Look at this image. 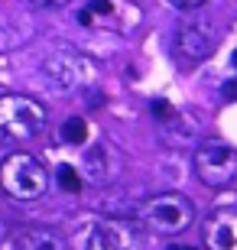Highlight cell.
Here are the masks:
<instances>
[{"label": "cell", "mask_w": 237, "mask_h": 250, "mask_svg": "<svg viewBox=\"0 0 237 250\" xmlns=\"http://www.w3.org/2000/svg\"><path fill=\"white\" fill-rule=\"evenodd\" d=\"M46 107L29 94H0V146H23L46 130Z\"/></svg>", "instance_id": "cell-1"}, {"label": "cell", "mask_w": 237, "mask_h": 250, "mask_svg": "<svg viewBox=\"0 0 237 250\" xmlns=\"http://www.w3.org/2000/svg\"><path fill=\"white\" fill-rule=\"evenodd\" d=\"M137 221L153 234L175 237L195 221V205L182 192H159V195H150L137 208Z\"/></svg>", "instance_id": "cell-2"}, {"label": "cell", "mask_w": 237, "mask_h": 250, "mask_svg": "<svg viewBox=\"0 0 237 250\" xmlns=\"http://www.w3.org/2000/svg\"><path fill=\"white\" fill-rule=\"evenodd\" d=\"M0 188L17 202H36L49 188V169L33 153H10L0 163Z\"/></svg>", "instance_id": "cell-3"}, {"label": "cell", "mask_w": 237, "mask_h": 250, "mask_svg": "<svg viewBox=\"0 0 237 250\" xmlns=\"http://www.w3.org/2000/svg\"><path fill=\"white\" fill-rule=\"evenodd\" d=\"M215 49H218V26H215V20L198 13V10H189V17L179 23V33H175V56L182 59L185 65H195V62L211 59Z\"/></svg>", "instance_id": "cell-4"}, {"label": "cell", "mask_w": 237, "mask_h": 250, "mask_svg": "<svg viewBox=\"0 0 237 250\" xmlns=\"http://www.w3.org/2000/svg\"><path fill=\"white\" fill-rule=\"evenodd\" d=\"M195 176L208 188H224L237 179V149L221 140H205L195 149Z\"/></svg>", "instance_id": "cell-5"}, {"label": "cell", "mask_w": 237, "mask_h": 250, "mask_svg": "<svg viewBox=\"0 0 237 250\" xmlns=\"http://www.w3.org/2000/svg\"><path fill=\"white\" fill-rule=\"evenodd\" d=\"M140 221L127 218H104L91 228L85 250H140Z\"/></svg>", "instance_id": "cell-6"}, {"label": "cell", "mask_w": 237, "mask_h": 250, "mask_svg": "<svg viewBox=\"0 0 237 250\" xmlns=\"http://www.w3.org/2000/svg\"><path fill=\"white\" fill-rule=\"evenodd\" d=\"M46 75L59 88H75V84H85L91 78V65L85 62L78 52L62 49V52H55V56L46 59Z\"/></svg>", "instance_id": "cell-7"}, {"label": "cell", "mask_w": 237, "mask_h": 250, "mask_svg": "<svg viewBox=\"0 0 237 250\" xmlns=\"http://www.w3.org/2000/svg\"><path fill=\"white\" fill-rule=\"evenodd\" d=\"M205 247L208 250H237V211L221 208L205 221Z\"/></svg>", "instance_id": "cell-8"}, {"label": "cell", "mask_w": 237, "mask_h": 250, "mask_svg": "<svg viewBox=\"0 0 237 250\" xmlns=\"http://www.w3.org/2000/svg\"><path fill=\"white\" fill-rule=\"evenodd\" d=\"M3 250H65V241L52 228H36V224H26V228H17V231L7 237Z\"/></svg>", "instance_id": "cell-9"}, {"label": "cell", "mask_w": 237, "mask_h": 250, "mask_svg": "<svg viewBox=\"0 0 237 250\" xmlns=\"http://www.w3.org/2000/svg\"><path fill=\"white\" fill-rule=\"evenodd\" d=\"M59 137H62L65 143H72V146L85 143V140H88V124H85V117H68V121L62 124V130H59Z\"/></svg>", "instance_id": "cell-10"}, {"label": "cell", "mask_w": 237, "mask_h": 250, "mask_svg": "<svg viewBox=\"0 0 237 250\" xmlns=\"http://www.w3.org/2000/svg\"><path fill=\"white\" fill-rule=\"evenodd\" d=\"M55 179H59V188H62V192H72V195L82 192V176H78V169L68 166V163H62V166H59Z\"/></svg>", "instance_id": "cell-11"}, {"label": "cell", "mask_w": 237, "mask_h": 250, "mask_svg": "<svg viewBox=\"0 0 237 250\" xmlns=\"http://www.w3.org/2000/svg\"><path fill=\"white\" fill-rule=\"evenodd\" d=\"M169 3H172V7H179V10H185V13H189V10H198L201 3H205V0H169Z\"/></svg>", "instance_id": "cell-12"}, {"label": "cell", "mask_w": 237, "mask_h": 250, "mask_svg": "<svg viewBox=\"0 0 237 250\" xmlns=\"http://www.w3.org/2000/svg\"><path fill=\"white\" fill-rule=\"evenodd\" d=\"M153 107H156V117H172V107L166 101H153Z\"/></svg>", "instance_id": "cell-13"}, {"label": "cell", "mask_w": 237, "mask_h": 250, "mask_svg": "<svg viewBox=\"0 0 237 250\" xmlns=\"http://www.w3.org/2000/svg\"><path fill=\"white\" fill-rule=\"evenodd\" d=\"M39 7H62V3H68V0H36Z\"/></svg>", "instance_id": "cell-14"}, {"label": "cell", "mask_w": 237, "mask_h": 250, "mask_svg": "<svg viewBox=\"0 0 237 250\" xmlns=\"http://www.w3.org/2000/svg\"><path fill=\"white\" fill-rule=\"evenodd\" d=\"M169 250H195V247H182V244H175V241H172V244H169Z\"/></svg>", "instance_id": "cell-15"}, {"label": "cell", "mask_w": 237, "mask_h": 250, "mask_svg": "<svg viewBox=\"0 0 237 250\" xmlns=\"http://www.w3.org/2000/svg\"><path fill=\"white\" fill-rule=\"evenodd\" d=\"M234 65H237V52H234Z\"/></svg>", "instance_id": "cell-16"}]
</instances>
